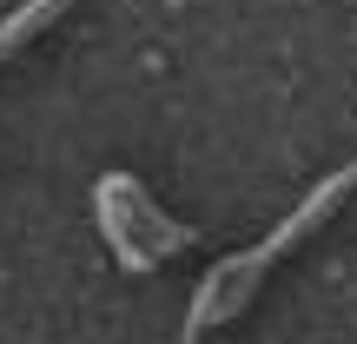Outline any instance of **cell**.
Here are the masks:
<instances>
[{
    "label": "cell",
    "instance_id": "1",
    "mask_svg": "<svg viewBox=\"0 0 357 344\" xmlns=\"http://www.w3.org/2000/svg\"><path fill=\"white\" fill-rule=\"evenodd\" d=\"M351 186H357V159H351L344 172H324L318 186L298 199V212H284V218H278V232H265L252 252H238V258H225V265L205 271V278H199V298H192V311H185V344H199V331H205L212 318H238V311L252 305V292H258V271L278 265V258L291 252V245L305 239V232L318 225V218L331 212V205L344 199Z\"/></svg>",
    "mask_w": 357,
    "mask_h": 344
},
{
    "label": "cell",
    "instance_id": "2",
    "mask_svg": "<svg viewBox=\"0 0 357 344\" xmlns=\"http://www.w3.org/2000/svg\"><path fill=\"white\" fill-rule=\"evenodd\" d=\"M60 7H73V0H26V7H13L7 20H0V60H7V53H20V47H26V40H33Z\"/></svg>",
    "mask_w": 357,
    "mask_h": 344
}]
</instances>
